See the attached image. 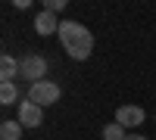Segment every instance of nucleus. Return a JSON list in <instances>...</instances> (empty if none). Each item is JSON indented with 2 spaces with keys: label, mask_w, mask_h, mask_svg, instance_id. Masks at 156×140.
<instances>
[{
  "label": "nucleus",
  "mask_w": 156,
  "mask_h": 140,
  "mask_svg": "<svg viewBox=\"0 0 156 140\" xmlns=\"http://www.w3.org/2000/svg\"><path fill=\"white\" fill-rule=\"evenodd\" d=\"M22 131H25V125L19 118H6L0 125V140H22Z\"/></svg>",
  "instance_id": "0eeeda50"
},
{
  "label": "nucleus",
  "mask_w": 156,
  "mask_h": 140,
  "mask_svg": "<svg viewBox=\"0 0 156 140\" xmlns=\"http://www.w3.org/2000/svg\"><path fill=\"white\" fill-rule=\"evenodd\" d=\"M59 97H62L59 84H53V81H37V84L28 87V97H25V100H31V103H37V106L44 109V106H53Z\"/></svg>",
  "instance_id": "7ed1b4c3"
},
{
  "label": "nucleus",
  "mask_w": 156,
  "mask_h": 140,
  "mask_svg": "<svg viewBox=\"0 0 156 140\" xmlns=\"http://www.w3.org/2000/svg\"><path fill=\"white\" fill-rule=\"evenodd\" d=\"M59 44L72 59L81 62V59H87L94 53V31L87 25H81V22L66 19V22H59Z\"/></svg>",
  "instance_id": "f257e3e1"
},
{
  "label": "nucleus",
  "mask_w": 156,
  "mask_h": 140,
  "mask_svg": "<svg viewBox=\"0 0 156 140\" xmlns=\"http://www.w3.org/2000/svg\"><path fill=\"white\" fill-rule=\"evenodd\" d=\"M34 31L37 34H59V19H56V12H50V9H41L34 16Z\"/></svg>",
  "instance_id": "423d86ee"
},
{
  "label": "nucleus",
  "mask_w": 156,
  "mask_h": 140,
  "mask_svg": "<svg viewBox=\"0 0 156 140\" xmlns=\"http://www.w3.org/2000/svg\"><path fill=\"white\" fill-rule=\"evenodd\" d=\"M103 140H128V131L122 128L119 121H112V125L103 128Z\"/></svg>",
  "instance_id": "9d476101"
},
{
  "label": "nucleus",
  "mask_w": 156,
  "mask_h": 140,
  "mask_svg": "<svg viewBox=\"0 0 156 140\" xmlns=\"http://www.w3.org/2000/svg\"><path fill=\"white\" fill-rule=\"evenodd\" d=\"M44 75H47V59H44V56L28 53V56H22V59H19V78H22V81H28V87L37 84V81H47Z\"/></svg>",
  "instance_id": "f03ea898"
},
{
  "label": "nucleus",
  "mask_w": 156,
  "mask_h": 140,
  "mask_svg": "<svg viewBox=\"0 0 156 140\" xmlns=\"http://www.w3.org/2000/svg\"><path fill=\"white\" fill-rule=\"evenodd\" d=\"M16 75H19V59L3 53L0 56V81H16Z\"/></svg>",
  "instance_id": "6e6552de"
},
{
  "label": "nucleus",
  "mask_w": 156,
  "mask_h": 140,
  "mask_svg": "<svg viewBox=\"0 0 156 140\" xmlns=\"http://www.w3.org/2000/svg\"><path fill=\"white\" fill-rule=\"evenodd\" d=\"M62 6H66V0H47L44 3V9H50V12H59Z\"/></svg>",
  "instance_id": "9b49d317"
},
{
  "label": "nucleus",
  "mask_w": 156,
  "mask_h": 140,
  "mask_svg": "<svg viewBox=\"0 0 156 140\" xmlns=\"http://www.w3.org/2000/svg\"><path fill=\"white\" fill-rule=\"evenodd\" d=\"M16 100H19L16 84H12V81H0V103H3V106H12Z\"/></svg>",
  "instance_id": "1a4fd4ad"
},
{
  "label": "nucleus",
  "mask_w": 156,
  "mask_h": 140,
  "mask_svg": "<svg viewBox=\"0 0 156 140\" xmlns=\"http://www.w3.org/2000/svg\"><path fill=\"white\" fill-rule=\"evenodd\" d=\"M144 109L140 106H131V103H125V106H119L115 109V121L122 125V128L128 131V128H137V125H144Z\"/></svg>",
  "instance_id": "20e7f679"
},
{
  "label": "nucleus",
  "mask_w": 156,
  "mask_h": 140,
  "mask_svg": "<svg viewBox=\"0 0 156 140\" xmlns=\"http://www.w3.org/2000/svg\"><path fill=\"white\" fill-rule=\"evenodd\" d=\"M19 121L25 128H37V125H44V109L31 103V100H22L19 103Z\"/></svg>",
  "instance_id": "39448f33"
},
{
  "label": "nucleus",
  "mask_w": 156,
  "mask_h": 140,
  "mask_svg": "<svg viewBox=\"0 0 156 140\" xmlns=\"http://www.w3.org/2000/svg\"><path fill=\"white\" fill-rule=\"evenodd\" d=\"M128 140H147L144 134H128Z\"/></svg>",
  "instance_id": "f8f14e48"
}]
</instances>
